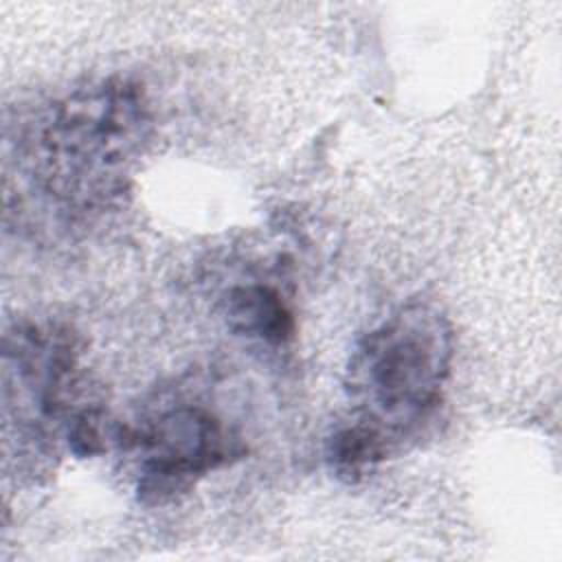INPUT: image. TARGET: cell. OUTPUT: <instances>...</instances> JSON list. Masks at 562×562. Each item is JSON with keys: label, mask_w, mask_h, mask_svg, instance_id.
Listing matches in <instances>:
<instances>
[{"label": "cell", "mask_w": 562, "mask_h": 562, "mask_svg": "<svg viewBox=\"0 0 562 562\" xmlns=\"http://www.w3.org/2000/svg\"><path fill=\"white\" fill-rule=\"evenodd\" d=\"M452 364V327L441 310L408 303L371 327L347 364L351 415L327 439L331 470L356 481L422 439Z\"/></svg>", "instance_id": "obj_1"}, {"label": "cell", "mask_w": 562, "mask_h": 562, "mask_svg": "<svg viewBox=\"0 0 562 562\" xmlns=\"http://www.w3.org/2000/svg\"><path fill=\"white\" fill-rule=\"evenodd\" d=\"M151 127L143 86L90 81L44 108L18 140V169L57 215L79 220L123 191L130 162Z\"/></svg>", "instance_id": "obj_2"}, {"label": "cell", "mask_w": 562, "mask_h": 562, "mask_svg": "<svg viewBox=\"0 0 562 562\" xmlns=\"http://www.w3.org/2000/svg\"><path fill=\"white\" fill-rule=\"evenodd\" d=\"M114 441L138 454L136 492L145 503H165L246 454L235 426L206 404L189 400L158 406L136 424L116 426Z\"/></svg>", "instance_id": "obj_3"}, {"label": "cell", "mask_w": 562, "mask_h": 562, "mask_svg": "<svg viewBox=\"0 0 562 562\" xmlns=\"http://www.w3.org/2000/svg\"><path fill=\"white\" fill-rule=\"evenodd\" d=\"M79 347L75 334L55 323L20 321L4 334V395L29 422L37 439L66 432L72 422L97 404L81 395Z\"/></svg>", "instance_id": "obj_4"}, {"label": "cell", "mask_w": 562, "mask_h": 562, "mask_svg": "<svg viewBox=\"0 0 562 562\" xmlns=\"http://www.w3.org/2000/svg\"><path fill=\"white\" fill-rule=\"evenodd\" d=\"M228 325L248 338L281 347L294 338V312L274 283L248 281L235 283L224 296Z\"/></svg>", "instance_id": "obj_5"}]
</instances>
